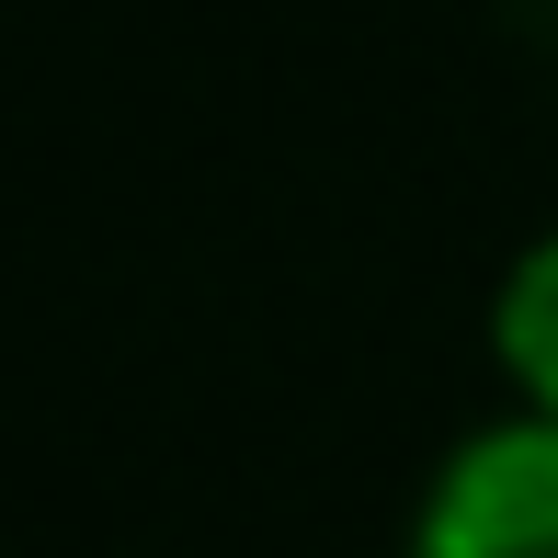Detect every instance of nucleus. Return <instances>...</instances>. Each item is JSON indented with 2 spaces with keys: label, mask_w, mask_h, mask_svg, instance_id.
Segmentation results:
<instances>
[{
  "label": "nucleus",
  "mask_w": 558,
  "mask_h": 558,
  "mask_svg": "<svg viewBox=\"0 0 558 558\" xmlns=\"http://www.w3.org/2000/svg\"><path fill=\"white\" fill-rule=\"evenodd\" d=\"M411 558H558V422L501 411L434 468Z\"/></svg>",
  "instance_id": "f257e3e1"
},
{
  "label": "nucleus",
  "mask_w": 558,
  "mask_h": 558,
  "mask_svg": "<svg viewBox=\"0 0 558 558\" xmlns=\"http://www.w3.org/2000/svg\"><path fill=\"white\" fill-rule=\"evenodd\" d=\"M490 353H501V376H513V411L558 422V228L513 251V274H501V296H490Z\"/></svg>",
  "instance_id": "f03ea898"
}]
</instances>
